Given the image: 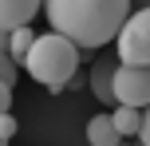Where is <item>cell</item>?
Instances as JSON below:
<instances>
[{
    "label": "cell",
    "mask_w": 150,
    "mask_h": 146,
    "mask_svg": "<svg viewBox=\"0 0 150 146\" xmlns=\"http://www.w3.org/2000/svg\"><path fill=\"white\" fill-rule=\"evenodd\" d=\"M52 32L67 36L79 47H103L122 32L130 0H44Z\"/></svg>",
    "instance_id": "6da1fadb"
},
{
    "label": "cell",
    "mask_w": 150,
    "mask_h": 146,
    "mask_svg": "<svg viewBox=\"0 0 150 146\" xmlns=\"http://www.w3.org/2000/svg\"><path fill=\"white\" fill-rule=\"evenodd\" d=\"M79 51H83V47L71 44L67 36L47 32V36H36V44H32V51L24 55L20 67L28 71L40 87H47V91H63V87L71 83V75L79 71Z\"/></svg>",
    "instance_id": "7a4b0ae2"
},
{
    "label": "cell",
    "mask_w": 150,
    "mask_h": 146,
    "mask_svg": "<svg viewBox=\"0 0 150 146\" xmlns=\"http://www.w3.org/2000/svg\"><path fill=\"white\" fill-rule=\"evenodd\" d=\"M115 55H119V63L150 67V8H138L127 16L122 32L115 36Z\"/></svg>",
    "instance_id": "3957f363"
},
{
    "label": "cell",
    "mask_w": 150,
    "mask_h": 146,
    "mask_svg": "<svg viewBox=\"0 0 150 146\" xmlns=\"http://www.w3.org/2000/svg\"><path fill=\"white\" fill-rule=\"evenodd\" d=\"M115 103L122 107H150V67H134V63H119L115 71Z\"/></svg>",
    "instance_id": "277c9868"
},
{
    "label": "cell",
    "mask_w": 150,
    "mask_h": 146,
    "mask_svg": "<svg viewBox=\"0 0 150 146\" xmlns=\"http://www.w3.org/2000/svg\"><path fill=\"white\" fill-rule=\"evenodd\" d=\"M44 0H0V32H16L36 20Z\"/></svg>",
    "instance_id": "5b68a950"
},
{
    "label": "cell",
    "mask_w": 150,
    "mask_h": 146,
    "mask_svg": "<svg viewBox=\"0 0 150 146\" xmlns=\"http://www.w3.org/2000/svg\"><path fill=\"white\" fill-rule=\"evenodd\" d=\"M115 71H119V55H115V59H99L95 71H91V91H95V99L107 103V107H119V103H115Z\"/></svg>",
    "instance_id": "8992f818"
},
{
    "label": "cell",
    "mask_w": 150,
    "mask_h": 146,
    "mask_svg": "<svg viewBox=\"0 0 150 146\" xmlns=\"http://www.w3.org/2000/svg\"><path fill=\"white\" fill-rule=\"evenodd\" d=\"M87 142H91V146H119L122 134H119V126H115V118H111V115L87 118Z\"/></svg>",
    "instance_id": "52a82bcc"
},
{
    "label": "cell",
    "mask_w": 150,
    "mask_h": 146,
    "mask_svg": "<svg viewBox=\"0 0 150 146\" xmlns=\"http://www.w3.org/2000/svg\"><path fill=\"white\" fill-rule=\"evenodd\" d=\"M32 44H36V32L24 24V28H16V32H8V44H4V51L12 55L16 63H24V55L32 51Z\"/></svg>",
    "instance_id": "ba28073f"
},
{
    "label": "cell",
    "mask_w": 150,
    "mask_h": 146,
    "mask_svg": "<svg viewBox=\"0 0 150 146\" xmlns=\"http://www.w3.org/2000/svg\"><path fill=\"white\" fill-rule=\"evenodd\" d=\"M111 118H115V126H119V134H122V138L138 134V126H142V111H138V107H122V103L111 111Z\"/></svg>",
    "instance_id": "9c48e42d"
},
{
    "label": "cell",
    "mask_w": 150,
    "mask_h": 146,
    "mask_svg": "<svg viewBox=\"0 0 150 146\" xmlns=\"http://www.w3.org/2000/svg\"><path fill=\"white\" fill-rule=\"evenodd\" d=\"M16 75H20V63L8 51H0V79H4V83H16Z\"/></svg>",
    "instance_id": "30bf717a"
},
{
    "label": "cell",
    "mask_w": 150,
    "mask_h": 146,
    "mask_svg": "<svg viewBox=\"0 0 150 146\" xmlns=\"http://www.w3.org/2000/svg\"><path fill=\"white\" fill-rule=\"evenodd\" d=\"M8 111H12V83L0 79V115H8Z\"/></svg>",
    "instance_id": "8fae6325"
},
{
    "label": "cell",
    "mask_w": 150,
    "mask_h": 146,
    "mask_svg": "<svg viewBox=\"0 0 150 146\" xmlns=\"http://www.w3.org/2000/svg\"><path fill=\"white\" fill-rule=\"evenodd\" d=\"M138 142L150 146V107H142V126H138Z\"/></svg>",
    "instance_id": "7c38bea8"
},
{
    "label": "cell",
    "mask_w": 150,
    "mask_h": 146,
    "mask_svg": "<svg viewBox=\"0 0 150 146\" xmlns=\"http://www.w3.org/2000/svg\"><path fill=\"white\" fill-rule=\"evenodd\" d=\"M16 134V118L12 115H0V138H12Z\"/></svg>",
    "instance_id": "4fadbf2b"
},
{
    "label": "cell",
    "mask_w": 150,
    "mask_h": 146,
    "mask_svg": "<svg viewBox=\"0 0 150 146\" xmlns=\"http://www.w3.org/2000/svg\"><path fill=\"white\" fill-rule=\"evenodd\" d=\"M130 4H138V8H150V0H130Z\"/></svg>",
    "instance_id": "5bb4252c"
},
{
    "label": "cell",
    "mask_w": 150,
    "mask_h": 146,
    "mask_svg": "<svg viewBox=\"0 0 150 146\" xmlns=\"http://www.w3.org/2000/svg\"><path fill=\"white\" fill-rule=\"evenodd\" d=\"M0 146H8V138H0Z\"/></svg>",
    "instance_id": "9a60e30c"
},
{
    "label": "cell",
    "mask_w": 150,
    "mask_h": 146,
    "mask_svg": "<svg viewBox=\"0 0 150 146\" xmlns=\"http://www.w3.org/2000/svg\"><path fill=\"white\" fill-rule=\"evenodd\" d=\"M119 146H127V142H119Z\"/></svg>",
    "instance_id": "2e32d148"
},
{
    "label": "cell",
    "mask_w": 150,
    "mask_h": 146,
    "mask_svg": "<svg viewBox=\"0 0 150 146\" xmlns=\"http://www.w3.org/2000/svg\"><path fill=\"white\" fill-rule=\"evenodd\" d=\"M138 146H142V142H138Z\"/></svg>",
    "instance_id": "e0dca14e"
}]
</instances>
